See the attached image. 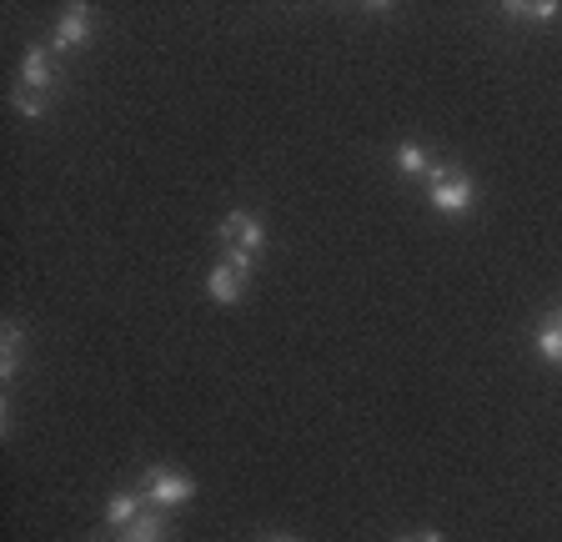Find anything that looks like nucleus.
<instances>
[{"label": "nucleus", "instance_id": "obj_1", "mask_svg": "<svg viewBox=\"0 0 562 542\" xmlns=\"http://www.w3.org/2000/svg\"><path fill=\"white\" fill-rule=\"evenodd\" d=\"M427 201H432L437 212L447 216H462L472 212V201H477V181L462 171V166H432V177H427Z\"/></svg>", "mask_w": 562, "mask_h": 542}, {"label": "nucleus", "instance_id": "obj_2", "mask_svg": "<svg viewBox=\"0 0 562 542\" xmlns=\"http://www.w3.org/2000/svg\"><path fill=\"white\" fill-rule=\"evenodd\" d=\"M222 247H226V257L257 261L261 247H267V226H261V216L257 212H226L222 216Z\"/></svg>", "mask_w": 562, "mask_h": 542}, {"label": "nucleus", "instance_id": "obj_3", "mask_svg": "<svg viewBox=\"0 0 562 542\" xmlns=\"http://www.w3.org/2000/svg\"><path fill=\"white\" fill-rule=\"evenodd\" d=\"M136 493L146 497L151 507H181V503H191V497H196V483H191L187 472H176V467H146V472H140Z\"/></svg>", "mask_w": 562, "mask_h": 542}, {"label": "nucleus", "instance_id": "obj_4", "mask_svg": "<svg viewBox=\"0 0 562 542\" xmlns=\"http://www.w3.org/2000/svg\"><path fill=\"white\" fill-rule=\"evenodd\" d=\"M246 286H251V261H241V257H222L206 271V292H211V302H222V307H236Z\"/></svg>", "mask_w": 562, "mask_h": 542}, {"label": "nucleus", "instance_id": "obj_5", "mask_svg": "<svg viewBox=\"0 0 562 542\" xmlns=\"http://www.w3.org/2000/svg\"><path fill=\"white\" fill-rule=\"evenodd\" d=\"M56 86H60V66H56V50H46V46H31L25 50V60H21V81H15V91H31V95H56Z\"/></svg>", "mask_w": 562, "mask_h": 542}, {"label": "nucleus", "instance_id": "obj_6", "mask_svg": "<svg viewBox=\"0 0 562 542\" xmlns=\"http://www.w3.org/2000/svg\"><path fill=\"white\" fill-rule=\"evenodd\" d=\"M91 36H95V11L91 5H66L60 21H56V31H50V50L66 56V50H81Z\"/></svg>", "mask_w": 562, "mask_h": 542}, {"label": "nucleus", "instance_id": "obj_7", "mask_svg": "<svg viewBox=\"0 0 562 542\" xmlns=\"http://www.w3.org/2000/svg\"><path fill=\"white\" fill-rule=\"evenodd\" d=\"M532 347H538V357H542V362L562 366V307L552 312V317L542 321L538 331H532Z\"/></svg>", "mask_w": 562, "mask_h": 542}, {"label": "nucleus", "instance_id": "obj_8", "mask_svg": "<svg viewBox=\"0 0 562 542\" xmlns=\"http://www.w3.org/2000/svg\"><path fill=\"white\" fill-rule=\"evenodd\" d=\"M21 347H25L21 327H15V321H5V327H0V377H5V382L21 372Z\"/></svg>", "mask_w": 562, "mask_h": 542}, {"label": "nucleus", "instance_id": "obj_9", "mask_svg": "<svg viewBox=\"0 0 562 542\" xmlns=\"http://www.w3.org/2000/svg\"><path fill=\"white\" fill-rule=\"evenodd\" d=\"M116 542H166V522H161V512H140L136 522H131V528H121L116 532Z\"/></svg>", "mask_w": 562, "mask_h": 542}, {"label": "nucleus", "instance_id": "obj_10", "mask_svg": "<svg viewBox=\"0 0 562 542\" xmlns=\"http://www.w3.org/2000/svg\"><path fill=\"white\" fill-rule=\"evenodd\" d=\"M140 503H146L140 493H116V497H111V507H105V522H111L116 532H121V528H131V522H136L140 512H146Z\"/></svg>", "mask_w": 562, "mask_h": 542}, {"label": "nucleus", "instance_id": "obj_11", "mask_svg": "<svg viewBox=\"0 0 562 542\" xmlns=\"http://www.w3.org/2000/svg\"><path fill=\"white\" fill-rule=\"evenodd\" d=\"M392 161H397V171H402V177H422V181H427V177H432V156H427V151H422V146L417 142H407V146H397V156H392Z\"/></svg>", "mask_w": 562, "mask_h": 542}, {"label": "nucleus", "instance_id": "obj_12", "mask_svg": "<svg viewBox=\"0 0 562 542\" xmlns=\"http://www.w3.org/2000/svg\"><path fill=\"white\" fill-rule=\"evenodd\" d=\"M503 11L522 15V21H552V15H558V0H532V5H527V0H507Z\"/></svg>", "mask_w": 562, "mask_h": 542}, {"label": "nucleus", "instance_id": "obj_13", "mask_svg": "<svg viewBox=\"0 0 562 542\" xmlns=\"http://www.w3.org/2000/svg\"><path fill=\"white\" fill-rule=\"evenodd\" d=\"M402 542H442L437 532H417V538H402Z\"/></svg>", "mask_w": 562, "mask_h": 542}, {"label": "nucleus", "instance_id": "obj_14", "mask_svg": "<svg viewBox=\"0 0 562 542\" xmlns=\"http://www.w3.org/2000/svg\"><path fill=\"white\" fill-rule=\"evenodd\" d=\"M271 542H296V538H271Z\"/></svg>", "mask_w": 562, "mask_h": 542}, {"label": "nucleus", "instance_id": "obj_15", "mask_svg": "<svg viewBox=\"0 0 562 542\" xmlns=\"http://www.w3.org/2000/svg\"><path fill=\"white\" fill-rule=\"evenodd\" d=\"M86 542H105V538H86Z\"/></svg>", "mask_w": 562, "mask_h": 542}]
</instances>
